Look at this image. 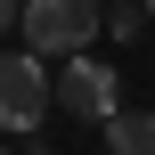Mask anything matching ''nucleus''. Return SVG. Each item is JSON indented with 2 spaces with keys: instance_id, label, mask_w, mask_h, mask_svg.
Here are the masks:
<instances>
[{
  "instance_id": "nucleus-1",
  "label": "nucleus",
  "mask_w": 155,
  "mask_h": 155,
  "mask_svg": "<svg viewBox=\"0 0 155 155\" xmlns=\"http://www.w3.org/2000/svg\"><path fill=\"white\" fill-rule=\"evenodd\" d=\"M98 25H106L98 0H25V16H16V33H25L33 57H82Z\"/></svg>"
},
{
  "instance_id": "nucleus-2",
  "label": "nucleus",
  "mask_w": 155,
  "mask_h": 155,
  "mask_svg": "<svg viewBox=\"0 0 155 155\" xmlns=\"http://www.w3.org/2000/svg\"><path fill=\"white\" fill-rule=\"evenodd\" d=\"M49 106H57V82L41 74V57L33 49H8L0 57V131H33Z\"/></svg>"
},
{
  "instance_id": "nucleus-3",
  "label": "nucleus",
  "mask_w": 155,
  "mask_h": 155,
  "mask_svg": "<svg viewBox=\"0 0 155 155\" xmlns=\"http://www.w3.org/2000/svg\"><path fill=\"white\" fill-rule=\"evenodd\" d=\"M114 90H123V82H114V65H98L90 49H82V57H65V74H57V106H65V114H82V123H114V114H123V106H114Z\"/></svg>"
},
{
  "instance_id": "nucleus-4",
  "label": "nucleus",
  "mask_w": 155,
  "mask_h": 155,
  "mask_svg": "<svg viewBox=\"0 0 155 155\" xmlns=\"http://www.w3.org/2000/svg\"><path fill=\"white\" fill-rule=\"evenodd\" d=\"M106 155H155V114H114L106 123Z\"/></svg>"
},
{
  "instance_id": "nucleus-5",
  "label": "nucleus",
  "mask_w": 155,
  "mask_h": 155,
  "mask_svg": "<svg viewBox=\"0 0 155 155\" xmlns=\"http://www.w3.org/2000/svg\"><path fill=\"white\" fill-rule=\"evenodd\" d=\"M106 33H114V41H139V33H147V8H114Z\"/></svg>"
},
{
  "instance_id": "nucleus-6",
  "label": "nucleus",
  "mask_w": 155,
  "mask_h": 155,
  "mask_svg": "<svg viewBox=\"0 0 155 155\" xmlns=\"http://www.w3.org/2000/svg\"><path fill=\"white\" fill-rule=\"evenodd\" d=\"M16 16H25V0H0V33H8V25H16Z\"/></svg>"
},
{
  "instance_id": "nucleus-7",
  "label": "nucleus",
  "mask_w": 155,
  "mask_h": 155,
  "mask_svg": "<svg viewBox=\"0 0 155 155\" xmlns=\"http://www.w3.org/2000/svg\"><path fill=\"white\" fill-rule=\"evenodd\" d=\"M139 8H147V16H155V0H139Z\"/></svg>"
},
{
  "instance_id": "nucleus-8",
  "label": "nucleus",
  "mask_w": 155,
  "mask_h": 155,
  "mask_svg": "<svg viewBox=\"0 0 155 155\" xmlns=\"http://www.w3.org/2000/svg\"><path fill=\"white\" fill-rule=\"evenodd\" d=\"M0 155H8V147H0Z\"/></svg>"
}]
</instances>
